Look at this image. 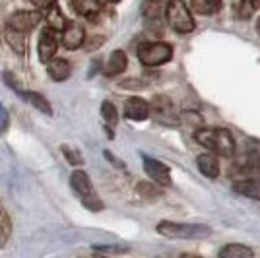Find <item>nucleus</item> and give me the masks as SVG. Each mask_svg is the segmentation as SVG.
<instances>
[{
  "instance_id": "24",
  "label": "nucleus",
  "mask_w": 260,
  "mask_h": 258,
  "mask_svg": "<svg viewBox=\"0 0 260 258\" xmlns=\"http://www.w3.org/2000/svg\"><path fill=\"white\" fill-rule=\"evenodd\" d=\"M43 16L47 18V22H49V27H53V29H60L62 31V27L66 25V22H64V16L60 14V10H58V6L54 4L53 8H49V10H45L43 12Z\"/></svg>"
},
{
  "instance_id": "27",
  "label": "nucleus",
  "mask_w": 260,
  "mask_h": 258,
  "mask_svg": "<svg viewBox=\"0 0 260 258\" xmlns=\"http://www.w3.org/2000/svg\"><path fill=\"white\" fill-rule=\"evenodd\" d=\"M101 117L105 118V122H107L109 126H115L117 124L119 115H117V109H115V105L111 101H103V105H101Z\"/></svg>"
},
{
  "instance_id": "13",
  "label": "nucleus",
  "mask_w": 260,
  "mask_h": 258,
  "mask_svg": "<svg viewBox=\"0 0 260 258\" xmlns=\"http://www.w3.org/2000/svg\"><path fill=\"white\" fill-rule=\"evenodd\" d=\"M196 167L208 179H217L219 177V163H217L216 155H212V153H200L196 157Z\"/></svg>"
},
{
  "instance_id": "25",
  "label": "nucleus",
  "mask_w": 260,
  "mask_h": 258,
  "mask_svg": "<svg viewBox=\"0 0 260 258\" xmlns=\"http://www.w3.org/2000/svg\"><path fill=\"white\" fill-rule=\"evenodd\" d=\"M10 233H12L10 217H8L6 212L0 210V248L6 247V243H8V239H10Z\"/></svg>"
},
{
  "instance_id": "5",
  "label": "nucleus",
  "mask_w": 260,
  "mask_h": 258,
  "mask_svg": "<svg viewBox=\"0 0 260 258\" xmlns=\"http://www.w3.org/2000/svg\"><path fill=\"white\" fill-rule=\"evenodd\" d=\"M173 49L167 43H142L138 49V58L144 66H161L169 62Z\"/></svg>"
},
{
  "instance_id": "21",
  "label": "nucleus",
  "mask_w": 260,
  "mask_h": 258,
  "mask_svg": "<svg viewBox=\"0 0 260 258\" xmlns=\"http://www.w3.org/2000/svg\"><path fill=\"white\" fill-rule=\"evenodd\" d=\"M4 37H6V41H8V45H10V49L16 54L25 53V41H23L22 31H16V29H12V27H6Z\"/></svg>"
},
{
  "instance_id": "17",
  "label": "nucleus",
  "mask_w": 260,
  "mask_h": 258,
  "mask_svg": "<svg viewBox=\"0 0 260 258\" xmlns=\"http://www.w3.org/2000/svg\"><path fill=\"white\" fill-rule=\"evenodd\" d=\"M126 64H128V58L122 51H113L111 56L107 60V66H105V74L107 76H117L120 72L126 70Z\"/></svg>"
},
{
  "instance_id": "28",
  "label": "nucleus",
  "mask_w": 260,
  "mask_h": 258,
  "mask_svg": "<svg viewBox=\"0 0 260 258\" xmlns=\"http://www.w3.org/2000/svg\"><path fill=\"white\" fill-rule=\"evenodd\" d=\"M60 150L64 153L66 162L70 163V165H74V167H80V165H84V157H82V153L78 150H72L70 146H60Z\"/></svg>"
},
{
  "instance_id": "29",
  "label": "nucleus",
  "mask_w": 260,
  "mask_h": 258,
  "mask_svg": "<svg viewBox=\"0 0 260 258\" xmlns=\"http://www.w3.org/2000/svg\"><path fill=\"white\" fill-rule=\"evenodd\" d=\"M33 6L37 8V10H41V16H43L45 10H49V8H53L54 4H56V0H31Z\"/></svg>"
},
{
  "instance_id": "38",
  "label": "nucleus",
  "mask_w": 260,
  "mask_h": 258,
  "mask_svg": "<svg viewBox=\"0 0 260 258\" xmlns=\"http://www.w3.org/2000/svg\"><path fill=\"white\" fill-rule=\"evenodd\" d=\"M0 210H2V206H0Z\"/></svg>"
},
{
  "instance_id": "30",
  "label": "nucleus",
  "mask_w": 260,
  "mask_h": 258,
  "mask_svg": "<svg viewBox=\"0 0 260 258\" xmlns=\"http://www.w3.org/2000/svg\"><path fill=\"white\" fill-rule=\"evenodd\" d=\"M4 82H6L16 93H22V87H20V84H18V80H14L10 72H4Z\"/></svg>"
},
{
  "instance_id": "34",
  "label": "nucleus",
  "mask_w": 260,
  "mask_h": 258,
  "mask_svg": "<svg viewBox=\"0 0 260 258\" xmlns=\"http://www.w3.org/2000/svg\"><path fill=\"white\" fill-rule=\"evenodd\" d=\"M93 250H99V252H126L124 247H93Z\"/></svg>"
},
{
  "instance_id": "14",
  "label": "nucleus",
  "mask_w": 260,
  "mask_h": 258,
  "mask_svg": "<svg viewBox=\"0 0 260 258\" xmlns=\"http://www.w3.org/2000/svg\"><path fill=\"white\" fill-rule=\"evenodd\" d=\"M49 64H47V70H49V76L53 78L54 82H62L66 80L70 72H72V66L68 60L64 58H51V60H47Z\"/></svg>"
},
{
  "instance_id": "35",
  "label": "nucleus",
  "mask_w": 260,
  "mask_h": 258,
  "mask_svg": "<svg viewBox=\"0 0 260 258\" xmlns=\"http://www.w3.org/2000/svg\"><path fill=\"white\" fill-rule=\"evenodd\" d=\"M105 157H107L109 162H113V163H115V165H117V167H124V163H122V162H119V159H117V157H115V155H113V153H109V151H105Z\"/></svg>"
},
{
  "instance_id": "12",
  "label": "nucleus",
  "mask_w": 260,
  "mask_h": 258,
  "mask_svg": "<svg viewBox=\"0 0 260 258\" xmlns=\"http://www.w3.org/2000/svg\"><path fill=\"white\" fill-rule=\"evenodd\" d=\"M233 190L241 196H247V198H252V200H260V179H237L233 183Z\"/></svg>"
},
{
  "instance_id": "10",
  "label": "nucleus",
  "mask_w": 260,
  "mask_h": 258,
  "mask_svg": "<svg viewBox=\"0 0 260 258\" xmlns=\"http://www.w3.org/2000/svg\"><path fill=\"white\" fill-rule=\"evenodd\" d=\"M86 41V31L84 25H80L78 22H70L62 27V45L68 51H76L78 47H82Z\"/></svg>"
},
{
  "instance_id": "15",
  "label": "nucleus",
  "mask_w": 260,
  "mask_h": 258,
  "mask_svg": "<svg viewBox=\"0 0 260 258\" xmlns=\"http://www.w3.org/2000/svg\"><path fill=\"white\" fill-rule=\"evenodd\" d=\"M72 8L87 20H95L101 12V0H72Z\"/></svg>"
},
{
  "instance_id": "7",
  "label": "nucleus",
  "mask_w": 260,
  "mask_h": 258,
  "mask_svg": "<svg viewBox=\"0 0 260 258\" xmlns=\"http://www.w3.org/2000/svg\"><path fill=\"white\" fill-rule=\"evenodd\" d=\"M142 162H144V171L153 183L159 184V186H169L171 184V169H169V165L157 162L150 155H142Z\"/></svg>"
},
{
  "instance_id": "1",
  "label": "nucleus",
  "mask_w": 260,
  "mask_h": 258,
  "mask_svg": "<svg viewBox=\"0 0 260 258\" xmlns=\"http://www.w3.org/2000/svg\"><path fill=\"white\" fill-rule=\"evenodd\" d=\"M192 136L202 148L221 157H233L237 151L233 134L225 128H198L192 132Z\"/></svg>"
},
{
  "instance_id": "19",
  "label": "nucleus",
  "mask_w": 260,
  "mask_h": 258,
  "mask_svg": "<svg viewBox=\"0 0 260 258\" xmlns=\"http://www.w3.org/2000/svg\"><path fill=\"white\" fill-rule=\"evenodd\" d=\"M219 256L221 258H250L254 256V250L245 245H237V243H231L228 247H223L219 250Z\"/></svg>"
},
{
  "instance_id": "26",
  "label": "nucleus",
  "mask_w": 260,
  "mask_h": 258,
  "mask_svg": "<svg viewBox=\"0 0 260 258\" xmlns=\"http://www.w3.org/2000/svg\"><path fill=\"white\" fill-rule=\"evenodd\" d=\"M179 124H184L186 128L198 130L200 126H202V117H200L198 113H190V111H186V113H183L181 118H179ZM194 130H192V132H194Z\"/></svg>"
},
{
  "instance_id": "2",
  "label": "nucleus",
  "mask_w": 260,
  "mask_h": 258,
  "mask_svg": "<svg viewBox=\"0 0 260 258\" xmlns=\"http://www.w3.org/2000/svg\"><path fill=\"white\" fill-rule=\"evenodd\" d=\"M157 233L169 239H206L212 235V227L204 223H177V221H159Z\"/></svg>"
},
{
  "instance_id": "37",
  "label": "nucleus",
  "mask_w": 260,
  "mask_h": 258,
  "mask_svg": "<svg viewBox=\"0 0 260 258\" xmlns=\"http://www.w3.org/2000/svg\"><path fill=\"white\" fill-rule=\"evenodd\" d=\"M109 2H113V4H117V2H120V0H109Z\"/></svg>"
},
{
  "instance_id": "22",
  "label": "nucleus",
  "mask_w": 260,
  "mask_h": 258,
  "mask_svg": "<svg viewBox=\"0 0 260 258\" xmlns=\"http://www.w3.org/2000/svg\"><path fill=\"white\" fill-rule=\"evenodd\" d=\"M260 8V0H239L237 2V16L241 20H249L254 16V12Z\"/></svg>"
},
{
  "instance_id": "36",
  "label": "nucleus",
  "mask_w": 260,
  "mask_h": 258,
  "mask_svg": "<svg viewBox=\"0 0 260 258\" xmlns=\"http://www.w3.org/2000/svg\"><path fill=\"white\" fill-rule=\"evenodd\" d=\"M256 31H258V35H260V16H258V20H256Z\"/></svg>"
},
{
  "instance_id": "18",
  "label": "nucleus",
  "mask_w": 260,
  "mask_h": 258,
  "mask_svg": "<svg viewBox=\"0 0 260 258\" xmlns=\"http://www.w3.org/2000/svg\"><path fill=\"white\" fill-rule=\"evenodd\" d=\"M165 0H144L142 4V14L146 20H159L161 18L163 10H165Z\"/></svg>"
},
{
  "instance_id": "9",
  "label": "nucleus",
  "mask_w": 260,
  "mask_h": 258,
  "mask_svg": "<svg viewBox=\"0 0 260 258\" xmlns=\"http://www.w3.org/2000/svg\"><path fill=\"white\" fill-rule=\"evenodd\" d=\"M58 49V37H56V29L53 27H45L41 35H39V43H37V51H39V58L47 62L51 60Z\"/></svg>"
},
{
  "instance_id": "11",
  "label": "nucleus",
  "mask_w": 260,
  "mask_h": 258,
  "mask_svg": "<svg viewBox=\"0 0 260 258\" xmlns=\"http://www.w3.org/2000/svg\"><path fill=\"white\" fill-rule=\"evenodd\" d=\"M124 117L130 118V120H146L150 117V103L142 97H130L124 101Z\"/></svg>"
},
{
  "instance_id": "20",
  "label": "nucleus",
  "mask_w": 260,
  "mask_h": 258,
  "mask_svg": "<svg viewBox=\"0 0 260 258\" xmlns=\"http://www.w3.org/2000/svg\"><path fill=\"white\" fill-rule=\"evenodd\" d=\"M20 95H22L23 99L27 101V103H31L35 109H39L41 113L49 115V117L53 115V107H51V103H49V101H47V99H45L41 93H35V91H22Z\"/></svg>"
},
{
  "instance_id": "31",
  "label": "nucleus",
  "mask_w": 260,
  "mask_h": 258,
  "mask_svg": "<svg viewBox=\"0 0 260 258\" xmlns=\"http://www.w3.org/2000/svg\"><path fill=\"white\" fill-rule=\"evenodd\" d=\"M84 43H86V41H84ZM103 43H105V39H103L101 35H95V37H91V39H89V43H86V49L87 51H93V49L101 47Z\"/></svg>"
},
{
  "instance_id": "33",
  "label": "nucleus",
  "mask_w": 260,
  "mask_h": 258,
  "mask_svg": "<svg viewBox=\"0 0 260 258\" xmlns=\"http://www.w3.org/2000/svg\"><path fill=\"white\" fill-rule=\"evenodd\" d=\"M120 86L124 87V89H142L144 84H142L140 80H124Z\"/></svg>"
},
{
  "instance_id": "8",
  "label": "nucleus",
  "mask_w": 260,
  "mask_h": 258,
  "mask_svg": "<svg viewBox=\"0 0 260 258\" xmlns=\"http://www.w3.org/2000/svg\"><path fill=\"white\" fill-rule=\"evenodd\" d=\"M41 20H43L41 12L20 10V12H16V14H12L10 18H8V27L16 29V31L27 33V31H33V29L39 25Z\"/></svg>"
},
{
  "instance_id": "6",
  "label": "nucleus",
  "mask_w": 260,
  "mask_h": 258,
  "mask_svg": "<svg viewBox=\"0 0 260 258\" xmlns=\"http://www.w3.org/2000/svg\"><path fill=\"white\" fill-rule=\"evenodd\" d=\"M150 113L157 122L163 124H179V118L175 117V105L167 95H155L150 103Z\"/></svg>"
},
{
  "instance_id": "23",
  "label": "nucleus",
  "mask_w": 260,
  "mask_h": 258,
  "mask_svg": "<svg viewBox=\"0 0 260 258\" xmlns=\"http://www.w3.org/2000/svg\"><path fill=\"white\" fill-rule=\"evenodd\" d=\"M136 192L140 194L142 198H146V200H155V198L161 196L159 184L150 183V181H142V183L136 184Z\"/></svg>"
},
{
  "instance_id": "4",
  "label": "nucleus",
  "mask_w": 260,
  "mask_h": 258,
  "mask_svg": "<svg viewBox=\"0 0 260 258\" xmlns=\"http://www.w3.org/2000/svg\"><path fill=\"white\" fill-rule=\"evenodd\" d=\"M70 184H72V188L76 190V194L82 200V204L86 206L87 210H91V212H101L103 210V202L99 200V196L93 190L87 173L80 171V169L74 171L70 175Z\"/></svg>"
},
{
  "instance_id": "3",
  "label": "nucleus",
  "mask_w": 260,
  "mask_h": 258,
  "mask_svg": "<svg viewBox=\"0 0 260 258\" xmlns=\"http://www.w3.org/2000/svg\"><path fill=\"white\" fill-rule=\"evenodd\" d=\"M165 16L167 22L177 33H190L194 31L196 22L192 18V12L188 10V6L183 0H169L165 6Z\"/></svg>"
},
{
  "instance_id": "16",
  "label": "nucleus",
  "mask_w": 260,
  "mask_h": 258,
  "mask_svg": "<svg viewBox=\"0 0 260 258\" xmlns=\"http://www.w3.org/2000/svg\"><path fill=\"white\" fill-rule=\"evenodd\" d=\"M223 0H190V8L198 16H214L221 10Z\"/></svg>"
},
{
  "instance_id": "32",
  "label": "nucleus",
  "mask_w": 260,
  "mask_h": 258,
  "mask_svg": "<svg viewBox=\"0 0 260 258\" xmlns=\"http://www.w3.org/2000/svg\"><path fill=\"white\" fill-rule=\"evenodd\" d=\"M6 126H8V111L0 103V132H4Z\"/></svg>"
}]
</instances>
